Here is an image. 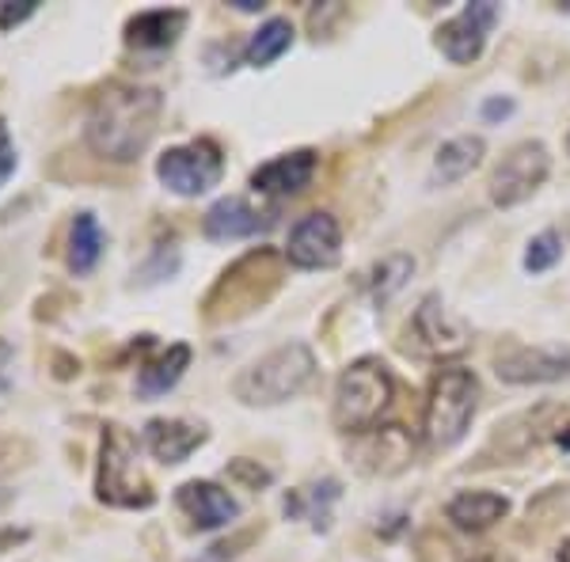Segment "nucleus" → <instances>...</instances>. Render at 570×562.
Here are the masks:
<instances>
[{"mask_svg": "<svg viewBox=\"0 0 570 562\" xmlns=\"http://www.w3.org/2000/svg\"><path fill=\"white\" fill-rule=\"evenodd\" d=\"M16 168H20V152H16L12 134H8V118H0V187H8Z\"/></svg>", "mask_w": 570, "mask_h": 562, "instance_id": "c85d7f7f", "label": "nucleus"}, {"mask_svg": "<svg viewBox=\"0 0 570 562\" xmlns=\"http://www.w3.org/2000/svg\"><path fill=\"white\" fill-rule=\"evenodd\" d=\"M510 513V497L494 491H464L445 505V517L461 532H487Z\"/></svg>", "mask_w": 570, "mask_h": 562, "instance_id": "6ab92c4d", "label": "nucleus"}, {"mask_svg": "<svg viewBox=\"0 0 570 562\" xmlns=\"http://www.w3.org/2000/svg\"><path fill=\"white\" fill-rule=\"evenodd\" d=\"M480 407V381L472 368L445 365L430 381L426 414H422V437L430 448H453L464 441L468 426Z\"/></svg>", "mask_w": 570, "mask_h": 562, "instance_id": "20e7f679", "label": "nucleus"}, {"mask_svg": "<svg viewBox=\"0 0 570 562\" xmlns=\"http://www.w3.org/2000/svg\"><path fill=\"white\" fill-rule=\"evenodd\" d=\"M415 274V259L411 255H403V252H395L389 255V259H381L373 266V274H370V293H373V300L376 304H384V300H392L395 293L407 285V278Z\"/></svg>", "mask_w": 570, "mask_h": 562, "instance_id": "393cba45", "label": "nucleus"}, {"mask_svg": "<svg viewBox=\"0 0 570 562\" xmlns=\"http://www.w3.org/2000/svg\"><path fill=\"white\" fill-rule=\"evenodd\" d=\"M35 12H39L35 0H4V4H0V31H12V27L27 23Z\"/></svg>", "mask_w": 570, "mask_h": 562, "instance_id": "c756f323", "label": "nucleus"}, {"mask_svg": "<svg viewBox=\"0 0 570 562\" xmlns=\"http://www.w3.org/2000/svg\"><path fill=\"white\" fill-rule=\"evenodd\" d=\"M343 255V225L331 214H308L289 228L285 263L297 270H327Z\"/></svg>", "mask_w": 570, "mask_h": 562, "instance_id": "9b49d317", "label": "nucleus"}, {"mask_svg": "<svg viewBox=\"0 0 570 562\" xmlns=\"http://www.w3.org/2000/svg\"><path fill=\"white\" fill-rule=\"evenodd\" d=\"M156 175L160 183L179 198H198L206 190H214L225 175V156H220L217 141L209 137H195L187 145H176L156 160Z\"/></svg>", "mask_w": 570, "mask_h": 562, "instance_id": "0eeeda50", "label": "nucleus"}, {"mask_svg": "<svg viewBox=\"0 0 570 562\" xmlns=\"http://www.w3.org/2000/svg\"><path fill=\"white\" fill-rule=\"evenodd\" d=\"M395 395V381L381 357H357L335 384V426L343 433H370Z\"/></svg>", "mask_w": 570, "mask_h": 562, "instance_id": "423d86ee", "label": "nucleus"}, {"mask_svg": "<svg viewBox=\"0 0 570 562\" xmlns=\"http://www.w3.org/2000/svg\"><path fill=\"white\" fill-rule=\"evenodd\" d=\"M494 373L505 384H559L570 381V346L505 343L494 349Z\"/></svg>", "mask_w": 570, "mask_h": 562, "instance_id": "1a4fd4ad", "label": "nucleus"}, {"mask_svg": "<svg viewBox=\"0 0 570 562\" xmlns=\"http://www.w3.org/2000/svg\"><path fill=\"white\" fill-rule=\"evenodd\" d=\"M274 228V214H263L255 209L252 201L228 195V198H217L214 206L206 209L202 217V233L206 239H217V244H228V239H252V236H263Z\"/></svg>", "mask_w": 570, "mask_h": 562, "instance_id": "4468645a", "label": "nucleus"}, {"mask_svg": "<svg viewBox=\"0 0 570 562\" xmlns=\"http://www.w3.org/2000/svg\"><path fill=\"white\" fill-rule=\"evenodd\" d=\"M285 282V259L274 247H255V252L240 255L233 266H225V274L214 282V289L202 300V319L209 327L236 324V319L252 316L255 308H263Z\"/></svg>", "mask_w": 570, "mask_h": 562, "instance_id": "f03ea898", "label": "nucleus"}, {"mask_svg": "<svg viewBox=\"0 0 570 562\" xmlns=\"http://www.w3.org/2000/svg\"><path fill=\"white\" fill-rule=\"evenodd\" d=\"M137 437L126 426H107L104 445H99V472H96V497L115 510H149L156 502L153 483L137 464Z\"/></svg>", "mask_w": 570, "mask_h": 562, "instance_id": "39448f33", "label": "nucleus"}, {"mask_svg": "<svg viewBox=\"0 0 570 562\" xmlns=\"http://www.w3.org/2000/svg\"><path fill=\"white\" fill-rule=\"evenodd\" d=\"M411 445L407 430L403 426H373L370 433H362L354 445V456H357V467L370 475H395L411 464Z\"/></svg>", "mask_w": 570, "mask_h": 562, "instance_id": "dca6fc26", "label": "nucleus"}, {"mask_svg": "<svg viewBox=\"0 0 570 562\" xmlns=\"http://www.w3.org/2000/svg\"><path fill=\"white\" fill-rule=\"evenodd\" d=\"M472 562H491V559H472Z\"/></svg>", "mask_w": 570, "mask_h": 562, "instance_id": "4c0bfd02", "label": "nucleus"}, {"mask_svg": "<svg viewBox=\"0 0 570 562\" xmlns=\"http://www.w3.org/2000/svg\"><path fill=\"white\" fill-rule=\"evenodd\" d=\"M411 331H415L419 349H426V354H434V357H453L468 346V327L461 319L449 316L445 300H441L438 293L422 297V304L415 308V319H411Z\"/></svg>", "mask_w": 570, "mask_h": 562, "instance_id": "f8f14e48", "label": "nucleus"}, {"mask_svg": "<svg viewBox=\"0 0 570 562\" xmlns=\"http://www.w3.org/2000/svg\"><path fill=\"white\" fill-rule=\"evenodd\" d=\"M12 357H16L12 343H4V338H0V395L12 388V373H8V368H12Z\"/></svg>", "mask_w": 570, "mask_h": 562, "instance_id": "2f4dec72", "label": "nucleus"}, {"mask_svg": "<svg viewBox=\"0 0 570 562\" xmlns=\"http://www.w3.org/2000/svg\"><path fill=\"white\" fill-rule=\"evenodd\" d=\"M316 168H320V152L316 149H293L285 156H274L266 160L263 168L252 171V187L259 195H271V198H293V195H305L316 179Z\"/></svg>", "mask_w": 570, "mask_h": 562, "instance_id": "ddd939ff", "label": "nucleus"}, {"mask_svg": "<svg viewBox=\"0 0 570 562\" xmlns=\"http://www.w3.org/2000/svg\"><path fill=\"white\" fill-rule=\"evenodd\" d=\"M206 441H209L206 426H195V422H183V418H153L145 426V445H149V453L160 464H183Z\"/></svg>", "mask_w": 570, "mask_h": 562, "instance_id": "a211bd4d", "label": "nucleus"}, {"mask_svg": "<svg viewBox=\"0 0 570 562\" xmlns=\"http://www.w3.org/2000/svg\"><path fill=\"white\" fill-rule=\"evenodd\" d=\"M176 266H179V252H176V247H156L149 266H141V278L145 282L171 278V274H176Z\"/></svg>", "mask_w": 570, "mask_h": 562, "instance_id": "cd10ccee", "label": "nucleus"}, {"mask_svg": "<svg viewBox=\"0 0 570 562\" xmlns=\"http://www.w3.org/2000/svg\"><path fill=\"white\" fill-rule=\"evenodd\" d=\"M312 381H316V354L305 343H285L247 365L236 376L233 392L247 407H274L301 395Z\"/></svg>", "mask_w": 570, "mask_h": 562, "instance_id": "7ed1b4c3", "label": "nucleus"}, {"mask_svg": "<svg viewBox=\"0 0 570 562\" xmlns=\"http://www.w3.org/2000/svg\"><path fill=\"white\" fill-rule=\"evenodd\" d=\"M293 46V23L282 20V16H274V20H266L259 31L247 39L244 46V66L252 69H266L274 66V61L282 58L285 50Z\"/></svg>", "mask_w": 570, "mask_h": 562, "instance_id": "b1692460", "label": "nucleus"}, {"mask_svg": "<svg viewBox=\"0 0 570 562\" xmlns=\"http://www.w3.org/2000/svg\"><path fill=\"white\" fill-rule=\"evenodd\" d=\"M556 562H570V540L559 543V551H556Z\"/></svg>", "mask_w": 570, "mask_h": 562, "instance_id": "c9c22d12", "label": "nucleus"}, {"mask_svg": "<svg viewBox=\"0 0 570 562\" xmlns=\"http://www.w3.org/2000/svg\"><path fill=\"white\" fill-rule=\"evenodd\" d=\"M176 505L202 532L225 529V524H233L240 517V502H236L225 486L209 483V479H190V483H183L176 491Z\"/></svg>", "mask_w": 570, "mask_h": 562, "instance_id": "2eb2a0df", "label": "nucleus"}, {"mask_svg": "<svg viewBox=\"0 0 570 562\" xmlns=\"http://www.w3.org/2000/svg\"><path fill=\"white\" fill-rule=\"evenodd\" d=\"M499 4L494 0H475V4H464L453 20H445L438 27L434 46L445 53L453 66H472L480 61L487 39H491L494 23H499Z\"/></svg>", "mask_w": 570, "mask_h": 562, "instance_id": "9d476101", "label": "nucleus"}, {"mask_svg": "<svg viewBox=\"0 0 570 562\" xmlns=\"http://www.w3.org/2000/svg\"><path fill=\"white\" fill-rule=\"evenodd\" d=\"M505 115H513V99L494 96V99H487V103H483V118H487V122H499V118H505Z\"/></svg>", "mask_w": 570, "mask_h": 562, "instance_id": "473e14b6", "label": "nucleus"}, {"mask_svg": "<svg viewBox=\"0 0 570 562\" xmlns=\"http://www.w3.org/2000/svg\"><path fill=\"white\" fill-rule=\"evenodd\" d=\"M559 8H563V12H570V0H563V4H559Z\"/></svg>", "mask_w": 570, "mask_h": 562, "instance_id": "e433bc0d", "label": "nucleus"}, {"mask_svg": "<svg viewBox=\"0 0 570 562\" xmlns=\"http://www.w3.org/2000/svg\"><path fill=\"white\" fill-rule=\"evenodd\" d=\"M228 475H233L240 486H247V491H266V486L274 483V475L266 472L259 460H247V456H236L233 464H228Z\"/></svg>", "mask_w": 570, "mask_h": 562, "instance_id": "bb28decb", "label": "nucleus"}, {"mask_svg": "<svg viewBox=\"0 0 570 562\" xmlns=\"http://www.w3.org/2000/svg\"><path fill=\"white\" fill-rule=\"evenodd\" d=\"M20 453H23V441L0 433V479H4L8 472H16V464H20Z\"/></svg>", "mask_w": 570, "mask_h": 562, "instance_id": "7c9ffc66", "label": "nucleus"}, {"mask_svg": "<svg viewBox=\"0 0 570 562\" xmlns=\"http://www.w3.org/2000/svg\"><path fill=\"white\" fill-rule=\"evenodd\" d=\"M190 16L183 8H153V12H137L126 23V46L137 53H164L179 42V34L187 31Z\"/></svg>", "mask_w": 570, "mask_h": 562, "instance_id": "f3484780", "label": "nucleus"}, {"mask_svg": "<svg viewBox=\"0 0 570 562\" xmlns=\"http://www.w3.org/2000/svg\"><path fill=\"white\" fill-rule=\"evenodd\" d=\"M104 247H107V233L104 225H99V217L91 214V209H80L77 217H72V228H69V270L77 274V278H85L99 266L104 259Z\"/></svg>", "mask_w": 570, "mask_h": 562, "instance_id": "4be33fe9", "label": "nucleus"}, {"mask_svg": "<svg viewBox=\"0 0 570 562\" xmlns=\"http://www.w3.org/2000/svg\"><path fill=\"white\" fill-rule=\"evenodd\" d=\"M559 259H563V236H559L556 228L532 236V244H529V252H525V270L529 274H544Z\"/></svg>", "mask_w": 570, "mask_h": 562, "instance_id": "a878e982", "label": "nucleus"}, {"mask_svg": "<svg viewBox=\"0 0 570 562\" xmlns=\"http://www.w3.org/2000/svg\"><path fill=\"white\" fill-rule=\"evenodd\" d=\"M23 540H27V532H16V529L0 532V548H12V543H23Z\"/></svg>", "mask_w": 570, "mask_h": 562, "instance_id": "72a5a7b5", "label": "nucleus"}, {"mask_svg": "<svg viewBox=\"0 0 570 562\" xmlns=\"http://www.w3.org/2000/svg\"><path fill=\"white\" fill-rule=\"evenodd\" d=\"M187 365H190V346L187 343L168 346L160 357L141 365V373H137V395H141V400H160V395H168L183 381Z\"/></svg>", "mask_w": 570, "mask_h": 562, "instance_id": "5701e85b", "label": "nucleus"}, {"mask_svg": "<svg viewBox=\"0 0 570 562\" xmlns=\"http://www.w3.org/2000/svg\"><path fill=\"white\" fill-rule=\"evenodd\" d=\"M551 171V156L540 141H521L502 156V164L491 175V201L502 209L521 206L525 198L544 187Z\"/></svg>", "mask_w": 570, "mask_h": 562, "instance_id": "6e6552de", "label": "nucleus"}, {"mask_svg": "<svg viewBox=\"0 0 570 562\" xmlns=\"http://www.w3.org/2000/svg\"><path fill=\"white\" fill-rule=\"evenodd\" d=\"M233 4L240 8V12H263V8H266L263 0H233Z\"/></svg>", "mask_w": 570, "mask_h": 562, "instance_id": "f704fd0d", "label": "nucleus"}, {"mask_svg": "<svg viewBox=\"0 0 570 562\" xmlns=\"http://www.w3.org/2000/svg\"><path fill=\"white\" fill-rule=\"evenodd\" d=\"M164 99L156 88L141 85H107L91 99L85 118V145L99 160L134 164L149 149Z\"/></svg>", "mask_w": 570, "mask_h": 562, "instance_id": "f257e3e1", "label": "nucleus"}, {"mask_svg": "<svg viewBox=\"0 0 570 562\" xmlns=\"http://www.w3.org/2000/svg\"><path fill=\"white\" fill-rule=\"evenodd\" d=\"M338 494H343L338 479H316L308 486H297V491L285 494V517L308 521L316 532H324L331 521V505L338 502Z\"/></svg>", "mask_w": 570, "mask_h": 562, "instance_id": "412c9836", "label": "nucleus"}, {"mask_svg": "<svg viewBox=\"0 0 570 562\" xmlns=\"http://www.w3.org/2000/svg\"><path fill=\"white\" fill-rule=\"evenodd\" d=\"M483 137L475 134H464V137H453V141H445L434 156V168H430V183L434 187H453V183L468 179L475 168L483 164Z\"/></svg>", "mask_w": 570, "mask_h": 562, "instance_id": "aec40b11", "label": "nucleus"}]
</instances>
